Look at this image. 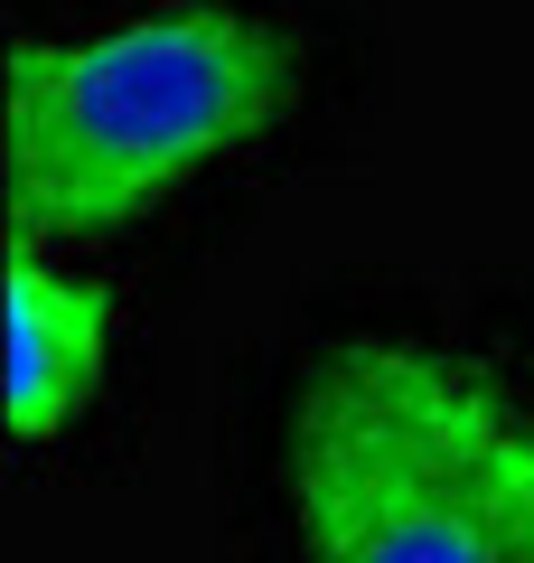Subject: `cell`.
I'll return each instance as SVG.
<instances>
[{"label": "cell", "mask_w": 534, "mask_h": 563, "mask_svg": "<svg viewBox=\"0 0 534 563\" xmlns=\"http://www.w3.org/2000/svg\"><path fill=\"white\" fill-rule=\"evenodd\" d=\"M300 103V47L235 0H159L10 47V235H113Z\"/></svg>", "instance_id": "obj_1"}, {"label": "cell", "mask_w": 534, "mask_h": 563, "mask_svg": "<svg viewBox=\"0 0 534 563\" xmlns=\"http://www.w3.org/2000/svg\"><path fill=\"white\" fill-rule=\"evenodd\" d=\"M515 413L422 347H347L291 422L310 563H507Z\"/></svg>", "instance_id": "obj_2"}, {"label": "cell", "mask_w": 534, "mask_h": 563, "mask_svg": "<svg viewBox=\"0 0 534 563\" xmlns=\"http://www.w3.org/2000/svg\"><path fill=\"white\" fill-rule=\"evenodd\" d=\"M103 291L76 273H47L38 235H10V432L47 442L85 413L103 376Z\"/></svg>", "instance_id": "obj_3"}, {"label": "cell", "mask_w": 534, "mask_h": 563, "mask_svg": "<svg viewBox=\"0 0 534 563\" xmlns=\"http://www.w3.org/2000/svg\"><path fill=\"white\" fill-rule=\"evenodd\" d=\"M507 563H534V422L507 442Z\"/></svg>", "instance_id": "obj_4"}]
</instances>
